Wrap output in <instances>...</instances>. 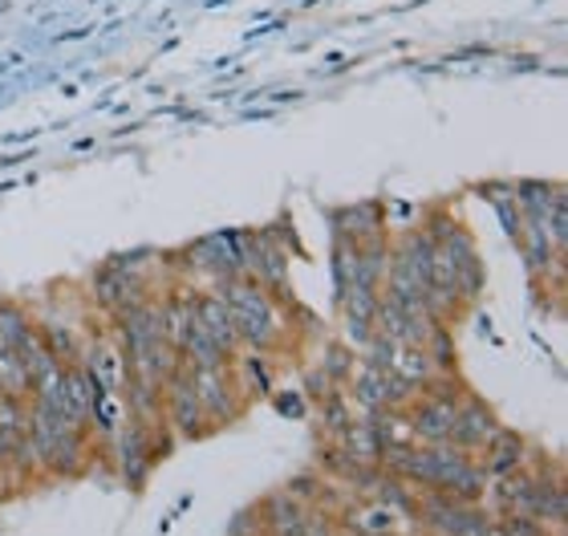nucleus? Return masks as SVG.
Returning a JSON list of instances; mask_svg holds the SVG:
<instances>
[{"label": "nucleus", "mask_w": 568, "mask_h": 536, "mask_svg": "<svg viewBox=\"0 0 568 536\" xmlns=\"http://www.w3.org/2000/svg\"><path fill=\"white\" fill-rule=\"evenodd\" d=\"M215 289L224 293L227 310H232L240 346L261 350V354H281L288 346V337H293V330H288V305L293 301H276L252 276H232V281H224V285Z\"/></svg>", "instance_id": "1"}, {"label": "nucleus", "mask_w": 568, "mask_h": 536, "mask_svg": "<svg viewBox=\"0 0 568 536\" xmlns=\"http://www.w3.org/2000/svg\"><path fill=\"white\" fill-rule=\"evenodd\" d=\"M142 252H134V256H110V261H102L94 269V276H90V310L102 317V322H114V317H122L126 310H134V305H142V301H154L159 297V289H154V269L159 264H139Z\"/></svg>", "instance_id": "2"}, {"label": "nucleus", "mask_w": 568, "mask_h": 536, "mask_svg": "<svg viewBox=\"0 0 568 536\" xmlns=\"http://www.w3.org/2000/svg\"><path fill=\"white\" fill-rule=\"evenodd\" d=\"M418 525H426L435 536H499L496 516L484 504H459L447 492L426 488L418 504Z\"/></svg>", "instance_id": "3"}, {"label": "nucleus", "mask_w": 568, "mask_h": 536, "mask_svg": "<svg viewBox=\"0 0 568 536\" xmlns=\"http://www.w3.org/2000/svg\"><path fill=\"white\" fill-rule=\"evenodd\" d=\"M191 382H195V394H200V406L212 431L236 427L240 418L248 415V398L240 394L236 374H232V362L227 366H191Z\"/></svg>", "instance_id": "4"}, {"label": "nucleus", "mask_w": 568, "mask_h": 536, "mask_svg": "<svg viewBox=\"0 0 568 536\" xmlns=\"http://www.w3.org/2000/svg\"><path fill=\"white\" fill-rule=\"evenodd\" d=\"M349 386V403L362 411V415H369V411H406V406L418 398V386H410V382L403 378V374H394L390 366H366V362H357L354 378L345 382Z\"/></svg>", "instance_id": "5"}, {"label": "nucleus", "mask_w": 568, "mask_h": 536, "mask_svg": "<svg viewBox=\"0 0 568 536\" xmlns=\"http://www.w3.org/2000/svg\"><path fill=\"white\" fill-rule=\"evenodd\" d=\"M163 423L171 427V435H175L179 443H200L212 435V423H207V415H203L187 362L163 382Z\"/></svg>", "instance_id": "6"}, {"label": "nucleus", "mask_w": 568, "mask_h": 536, "mask_svg": "<svg viewBox=\"0 0 568 536\" xmlns=\"http://www.w3.org/2000/svg\"><path fill=\"white\" fill-rule=\"evenodd\" d=\"M499 427H504V423H499L496 406L487 403L484 394L467 391L459 398V406H455V423H450L447 443L450 447H459V452H467V455H479L484 452V443L491 439Z\"/></svg>", "instance_id": "7"}, {"label": "nucleus", "mask_w": 568, "mask_h": 536, "mask_svg": "<svg viewBox=\"0 0 568 536\" xmlns=\"http://www.w3.org/2000/svg\"><path fill=\"white\" fill-rule=\"evenodd\" d=\"M333 240H349V244H369V240L386 236V203L382 200H357L345 208H329Z\"/></svg>", "instance_id": "8"}, {"label": "nucleus", "mask_w": 568, "mask_h": 536, "mask_svg": "<svg viewBox=\"0 0 568 536\" xmlns=\"http://www.w3.org/2000/svg\"><path fill=\"white\" fill-rule=\"evenodd\" d=\"M455 406L450 398H438V394H418L415 403L406 406V427H410V439L430 447V443H447L450 423H455Z\"/></svg>", "instance_id": "9"}, {"label": "nucleus", "mask_w": 568, "mask_h": 536, "mask_svg": "<svg viewBox=\"0 0 568 536\" xmlns=\"http://www.w3.org/2000/svg\"><path fill=\"white\" fill-rule=\"evenodd\" d=\"M475 459H479V467L487 472V479L511 476V472L528 467V459H532V443H528V435H520L516 427H499L496 435L484 443V452L475 455Z\"/></svg>", "instance_id": "10"}, {"label": "nucleus", "mask_w": 568, "mask_h": 536, "mask_svg": "<svg viewBox=\"0 0 568 536\" xmlns=\"http://www.w3.org/2000/svg\"><path fill=\"white\" fill-rule=\"evenodd\" d=\"M195 325H200L203 334L212 337L227 357H236L240 350H244L240 346L236 322H232V310H227V301L220 289H200V293H195Z\"/></svg>", "instance_id": "11"}, {"label": "nucleus", "mask_w": 568, "mask_h": 536, "mask_svg": "<svg viewBox=\"0 0 568 536\" xmlns=\"http://www.w3.org/2000/svg\"><path fill=\"white\" fill-rule=\"evenodd\" d=\"M232 374H236V386L248 403H264V398H273V391H276L273 354H261V350H240V354L232 357Z\"/></svg>", "instance_id": "12"}, {"label": "nucleus", "mask_w": 568, "mask_h": 536, "mask_svg": "<svg viewBox=\"0 0 568 536\" xmlns=\"http://www.w3.org/2000/svg\"><path fill=\"white\" fill-rule=\"evenodd\" d=\"M256 513H261V536H301V528L308 520V504L276 488L256 504Z\"/></svg>", "instance_id": "13"}, {"label": "nucleus", "mask_w": 568, "mask_h": 536, "mask_svg": "<svg viewBox=\"0 0 568 536\" xmlns=\"http://www.w3.org/2000/svg\"><path fill=\"white\" fill-rule=\"evenodd\" d=\"M37 337H41V346L58 357L61 366H82L85 346H90L85 330L61 322V317H37Z\"/></svg>", "instance_id": "14"}, {"label": "nucleus", "mask_w": 568, "mask_h": 536, "mask_svg": "<svg viewBox=\"0 0 568 536\" xmlns=\"http://www.w3.org/2000/svg\"><path fill=\"white\" fill-rule=\"evenodd\" d=\"M511 191V203H516V212L524 220H545L560 200H565V188L560 183H545V179H520V183H508Z\"/></svg>", "instance_id": "15"}, {"label": "nucleus", "mask_w": 568, "mask_h": 536, "mask_svg": "<svg viewBox=\"0 0 568 536\" xmlns=\"http://www.w3.org/2000/svg\"><path fill=\"white\" fill-rule=\"evenodd\" d=\"M337 447H342L349 459H357V464H366V467H378L382 452H386V443H382V435L374 427H369V418H349L342 431H337Z\"/></svg>", "instance_id": "16"}, {"label": "nucleus", "mask_w": 568, "mask_h": 536, "mask_svg": "<svg viewBox=\"0 0 568 536\" xmlns=\"http://www.w3.org/2000/svg\"><path fill=\"white\" fill-rule=\"evenodd\" d=\"M37 334V313L29 301L0 297V350H21Z\"/></svg>", "instance_id": "17"}, {"label": "nucleus", "mask_w": 568, "mask_h": 536, "mask_svg": "<svg viewBox=\"0 0 568 536\" xmlns=\"http://www.w3.org/2000/svg\"><path fill=\"white\" fill-rule=\"evenodd\" d=\"M317 370L325 374L329 386L345 391V382L354 378V370H357V350L349 346V342H325L317 354Z\"/></svg>", "instance_id": "18"}, {"label": "nucleus", "mask_w": 568, "mask_h": 536, "mask_svg": "<svg viewBox=\"0 0 568 536\" xmlns=\"http://www.w3.org/2000/svg\"><path fill=\"white\" fill-rule=\"evenodd\" d=\"M390 370L394 374H403V378L410 382V386H418V391H423L426 382L438 374L435 362H430V354H426V346H398L394 350Z\"/></svg>", "instance_id": "19"}, {"label": "nucleus", "mask_w": 568, "mask_h": 536, "mask_svg": "<svg viewBox=\"0 0 568 536\" xmlns=\"http://www.w3.org/2000/svg\"><path fill=\"white\" fill-rule=\"evenodd\" d=\"M354 418V411H349V398H345L342 391L329 394V398H321L317 403V427H321V439H337V431L345 427Z\"/></svg>", "instance_id": "20"}, {"label": "nucleus", "mask_w": 568, "mask_h": 536, "mask_svg": "<svg viewBox=\"0 0 568 536\" xmlns=\"http://www.w3.org/2000/svg\"><path fill=\"white\" fill-rule=\"evenodd\" d=\"M0 391L29 398V370H24L17 350H0Z\"/></svg>", "instance_id": "21"}, {"label": "nucleus", "mask_w": 568, "mask_h": 536, "mask_svg": "<svg viewBox=\"0 0 568 536\" xmlns=\"http://www.w3.org/2000/svg\"><path fill=\"white\" fill-rule=\"evenodd\" d=\"M496 533L499 536H565V533H552V528H545L536 516H496Z\"/></svg>", "instance_id": "22"}, {"label": "nucleus", "mask_w": 568, "mask_h": 536, "mask_svg": "<svg viewBox=\"0 0 568 536\" xmlns=\"http://www.w3.org/2000/svg\"><path fill=\"white\" fill-rule=\"evenodd\" d=\"M273 403H276V411L281 415H288V418H301L305 415V394H296V391H273Z\"/></svg>", "instance_id": "23"}, {"label": "nucleus", "mask_w": 568, "mask_h": 536, "mask_svg": "<svg viewBox=\"0 0 568 536\" xmlns=\"http://www.w3.org/2000/svg\"><path fill=\"white\" fill-rule=\"evenodd\" d=\"M333 536H349V533H333Z\"/></svg>", "instance_id": "24"}, {"label": "nucleus", "mask_w": 568, "mask_h": 536, "mask_svg": "<svg viewBox=\"0 0 568 536\" xmlns=\"http://www.w3.org/2000/svg\"><path fill=\"white\" fill-rule=\"evenodd\" d=\"M0 394H4V391H0Z\"/></svg>", "instance_id": "25"}]
</instances>
